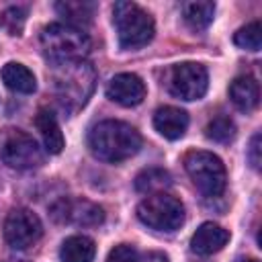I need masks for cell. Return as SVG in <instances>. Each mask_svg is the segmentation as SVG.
<instances>
[{
  "label": "cell",
  "mask_w": 262,
  "mask_h": 262,
  "mask_svg": "<svg viewBox=\"0 0 262 262\" xmlns=\"http://www.w3.org/2000/svg\"><path fill=\"white\" fill-rule=\"evenodd\" d=\"M88 145L90 151L111 164H119L135 156L141 147V135L135 127H131L125 121L106 119L96 123L88 133Z\"/></svg>",
  "instance_id": "6da1fadb"
},
{
  "label": "cell",
  "mask_w": 262,
  "mask_h": 262,
  "mask_svg": "<svg viewBox=\"0 0 262 262\" xmlns=\"http://www.w3.org/2000/svg\"><path fill=\"white\" fill-rule=\"evenodd\" d=\"M41 49L45 57L59 66L70 61H84V57L90 53V37L76 27H70L66 23H51L41 31Z\"/></svg>",
  "instance_id": "7a4b0ae2"
},
{
  "label": "cell",
  "mask_w": 262,
  "mask_h": 262,
  "mask_svg": "<svg viewBox=\"0 0 262 262\" xmlns=\"http://www.w3.org/2000/svg\"><path fill=\"white\" fill-rule=\"evenodd\" d=\"M113 23L117 29L121 49H139L154 39L156 25L154 18L135 2H115Z\"/></svg>",
  "instance_id": "3957f363"
},
{
  "label": "cell",
  "mask_w": 262,
  "mask_h": 262,
  "mask_svg": "<svg viewBox=\"0 0 262 262\" xmlns=\"http://www.w3.org/2000/svg\"><path fill=\"white\" fill-rule=\"evenodd\" d=\"M53 82L59 102L66 108H80L86 104L88 96L94 90V70L86 61H70L55 66Z\"/></svg>",
  "instance_id": "277c9868"
},
{
  "label": "cell",
  "mask_w": 262,
  "mask_h": 262,
  "mask_svg": "<svg viewBox=\"0 0 262 262\" xmlns=\"http://www.w3.org/2000/svg\"><path fill=\"white\" fill-rule=\"evenodd\" d=\"M184 168L192 184L209 199L221 196L227 184V172L219 156L203 149L188 151L184 156Z\"/></svg>",
  "instance_id": "5b68a950"
},
{
  "label": "cell",
  "mask_w": 262,
  "mask_h": 262,
  "mask_svg": "<svg viewBox=\"0 0 262 262\" xmlns=\"http://www.w3.org/2000/svg\"><path fill=\"white\" fill-rule=\"evenodd\" d=\"M137 217L156 231H176L184 223V205L174 194L154 192L137 205Z\"/></svg>",
  "instance_id": "8992f818"
},
{
  "label": "cell",
  "mask_w": 262,
  "mask_h": 262,
  "mask_svg": "<svg viewBox=\"0 0 262 262\" xmlns=\"http://www.w3.org/2000/svg\"><path fill=\"white\" fill-rule=\"evenodd\" d=\"M0 160L16 170H33L45 162V154L29 133L6 127L0 131Z\"/></svg>",
  "instance_id": "52a82bcc"
},
{
  "label": "cell",
  "mask_w": 262,
  "mask_h": 262,
  "mask_svg": "<svg viewBox=\"0 0 262 262\" xmlns=\"http://www.w3.org/2000/svg\"><path fill=\"white\" fill-rule=\"evenodd\" d=\"M168 88L174 96L182 100H199L209 88V74L203 63L184 61L170 70Z\"/></svg>",
  "instance_id": "ba28073f"
},
{
  "label": "cell",
  "mask_w": 262,
  "mask_h": 262,
  "mask_svg": "<svg viewBox=\"0 0 262 262\" xmlns=\"http://www.w3.org/2000/svg\"><path fill=\"white\" fill-rule=\"evenodd\" d=\"M43 233L41 219L29 209H12L4 219V237L6 244L14 250H27L39 242Z\"/></svg>",
  "instance_id": "9c48e42d"
},
{
  "label": "cell",
  "mask_w": 262,
  "mask_h": 262,
  "mask_svg": "<svg viewBox=\"0 0 262 262\" xmlns=\"http://www.w3.org/2000/svg\"><path fill=\"white\" fill-rule=\"evenodd\" d=\"M57 223H74L80 227H96L104 221V209L86 199H59L51 207Z\"/></svg>",
  "instance_id": "30bf717a"
},
{
  "label": "cell",
  "mask_w": 262,
  "mask_h": 262,
  "mask_svg": "<svg viewBox=\"0 0 262 262\" xmlns=\"http://www.w3.org/2000/svg\"><path fill=\"white\" fill-rule=\"evenodd\" d=\"M106 96L121 106H137L145 98V84L137 74L123 72L108 80Z\"/></svg>",
  "instance_id": "8fae6325"
},
{
  "label": "cell",
  "mask_w": 262,
  "mask_h": 262,
  "mask_svg": "<svg viewBox=\"0 0 262 262\" xmlns=\"http://www.w3.org/2000/svg\"><path fill=\"white\" fill-rule=\"evenodd\" d=\"M229 242V231L213 221L203 223L190 237V250L199 256H211Z\"/></svg>",
  "instance_id": "7c38bea8"
},
{
  "label": "cell",
  "mask_w": 262,
  "mask_h": 262,
  "mask_svg": "<svg viewBox=\"0 0 262 262\" xmlns=\"http://www.w3.org/2000/svg\"><path fill=\"white\" fill-rule=\"evenodd\" d=\"M154 127L166 139H180L188 127V115L178 106H160L154 115Z\"/></svg>",
  "instance_id": "4fadbf2b"
},
{
  "label": "cell",
  "mask_w": 262,
  "mask_h": 262,
  "mask_svg": "<svg viewBox=\"0 0 262 262\" xmlns=\"http://www.w3.org/2000/svg\"><path fill=\"white\" fill-rule=\"evenodd\" d=\"M229 98L231 102L242 111V113H250L258 106L260 102V88L258 82L252 76H237L231 84H229Z\"/></svg>",
  "instance_id": "5bb4252c"
},
{
  "label": "cell",
  "mask_w": 262,
  "mask_h": 262,
  "mask_svg": "<svg viewBox=\"0 0 262 262\" xmlns=\"http://www.w3.org/2000/svg\"><path fill=\"white\" fill-rule=\"evenodd\" d=\"M55 10L66 20V25L84 31V27L92 23V16L96 12V4L86 2V0H61L55 4Z\"/></svg>",
  "instance_id": "9a60e30c"
},
{
  "label": "cell",
  "mask_w": 262,
  "mask_h": 262,
  "mask_svg": "<svg viewBox=\"0 0 262 262\" xmlns=\"http://www.w3.org/2000/svg\"><path fill=\"white\" fill-rule=\"evenodd\" d=\"M35 125L43 137V145L49 154H59L63 149V133L59 129V123L55 115L49 108H41L35 117Z\"/></svg>",
  "instance_id": "2e32d148"
},
{
  "label": "cell",
  "mask_w": 262,
  "mask_h": 262,
  "mask_svg": "<svg viewBox=\"0 0 262 262\" xmlns=\"http://www.w3.org/2000/svg\"><path fill=\"white\" fill-rule=\"evenodd\" d=\"M0 76H2V82L6 84V88H10L12 92L31 94L37 88V80H35L33 72L27 66L18 63V61H8L2 68Z\"/></svg>",
  "instance_id": "e0dca14e"
},
{
  "label": "cell",
  "mask_w": 262,
  "mask_h": 262,
  "mask_svg": "<svg viewBox=\"0 0 262 262\" xmlns=\"http://www.w3.org/2000/svg\"><path fill=\"white\" fill-rule=\"evenodd\" d=\"M96 254V246L88 235H70L63 239L59 248L61 262H92Z\"/></svg>",
  "instance_id": "ac0fdd59"
},
{
  "label": "cell",
  "mask_w": 262,
  "mask_h": 262,
  "mask_svg": "<svg viewBox=\"0 0 262 262\" xmlns=\"http://www.w3.org/2000/svg\"><path fill=\"white\" fill-rule=\"evenodd\" d=\"M172 184V176L168 170L151 166L141 170L135 176V188L143 194H154V192H164V188H168Z\"/></svg>",
  "instance_id": "d6986e66"
},
{
  "label": "cell",
  "mask_w": 262,
  "mask_h": 262,
  "mask_svg": "<svg viewBox=\"0 0 262 262\" xmlns=\"http://www.w3.org/2000/svg\"><path fill=\"white\" fill-rule=\"evenodd\" d=\"M215 14V2H184L182 4V16L186 25L194 31H203L211 25Z\"/></svg>",
  "instance_id": "ffe728a7"
},
{
  "label": "cell",
  "mask_w": 262,
  "mask_h": 262,
  "mask_svg": "<svg viewBox=\"0 0 262 262\" xmlns=\"http://www.w3.org/2000/svg\"><path fill=\"white\" fill-rule=\"evenodd\" d=\"M205 135L215 143H229L235 137V123L227 115H217L207 123Z\"/></svg>",
  "instance_id": "44dd1931"
},
{
  "label": "cell",
  "mask_w": 262,
  "mask_h": 262,
  "mask_svg": "<svg viewBox=\"0 0 262 262\" xmlns=\"http://www.w3.org/2000/svg\"><path fill=\"white\" fill-rule=\"evenodd\" d=\"M233 41L237 47L242 49H248V51H258L260 45H262V29H260V23L254 20L242 29H237V33L233 35Z\"/></svg>",
  "instance_id": "7402d4cb"
},
{
  "label": "cell",
  "mask_w": 262,
  "mask_h": 262,
  "mask_svg": "<svg viewBox=\"0 0 262 262\" xmlns=\"http://www.w3.org/2000/svg\"><path fill=\"white\" fill-rule=\"evenodd\" d=\"M25 14L27 10L23 6H12L4 12V23L10 31V35H18L23 31V25H25Z\"/></svg>",
  "instance_id": "603a6c76"
},
{
  "label": "cell",
  "mask_w": 262,
  "mask_h": 262,
  "mask_svg": "<svg viewBox=\"0 0 262 262\" xmlns=\"http://www.w3.org/2000/svg\"><path fill=\"white\" fill-rule=\"evenodd\" d=\"M137 260H139L137 250L131 244H119V246H115L108 252V258H106V262H137Z\"/></svg>",
  "instance_id": "cb8c5ba5"
},
{
  "label": "cell",
  "mask_w": 262,
  "mask_h": 262,
  "mask_svg": "<svg viewBox=\"0 0 262 262\" xmlns=\"http://www.w3.org/2000/svg\"><path fill=\"white\" fill-rule=\"evenodd\" d=\"M260 133H254V137L250 139V147H248V162H250V166L254 168V170H258L260 168V162H262V158H260Z\"/></svg>",
  "instance_id": "d4e9b609"
},
{
  "label": "cell",
  "mask_w": 262,
  "mask_h": 262,
  "mask_svg": "<svg viewBox=\"0 0 262 262\" xmlns=\"http://www.w3.org/2000/svg\"><path fill=\"white\" fill-rule=\"evenodd\" d=\"M137 262H168V256L162 254V252H147Z\"/></svg>",
  "instance_id": "484cf974"
},
{
  "label": "cell",
  "mask_w": 262,
  "mask_h": 262,
  "mask_svg": "<svg viewBox=\"0 0 262 262\" xmlns=\"http://www.w3.org/2000/svg\"><path fill=\"white\" fill-rule=\"evenodd\" d=\"M237 262H258V260L256 258H239Z\"/></svg>",
  "instance_id": "4316f807"
},
{
  "label": "cell",
  "mask_w": 262,
  "mask_h": 262,
  "mask_svg": "<svg viewBox=\"0 0 262 262\" xmlns=\"http://www.w3.org/2000/svg\"><path fill=\"white\" fill-rule=\"evenodd\" d=\"M6 262H27V260H18V258H10V260H6Z\"/></svg>",
  "instance_id": "83f0119b"
}]
</instances>
